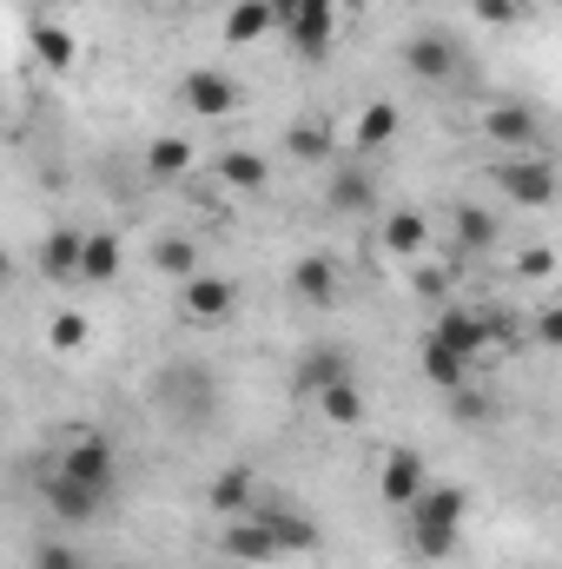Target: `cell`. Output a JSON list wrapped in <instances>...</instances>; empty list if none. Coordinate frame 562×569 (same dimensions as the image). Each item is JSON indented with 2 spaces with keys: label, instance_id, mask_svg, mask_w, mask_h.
<instances>
[{
  "label": "cell",
  "instance_id": "cell-1",
  "mask_svg": "<svg viewBox=\"0 0 562 569\" xmlns=\"http://www.w3.org/2000/svg\"><path fill=\"white\" fill-rule=\"evenodd\" d=\"M463 517H470V490H456V483H430L418 503H411V543H418L423 563H443V557H456Z\"/></svg>",
  "mask_w": 562,
  "mask_h": 569
},
{
  "label": "cell",
  "instance_id": "cell-6",
  "mask_svg": "<svg viewBox=\"0 0 562 569\" xmlns=\"http://www.w3.org/2000/svg\"><path fill=\"white\" fill-rule=\"evenodd\" d=\"M219 550L232 557V563H279V557H291L279 537V523H272V510L259 503L252 517H232V530L219 537Z\"/></svg>",
  "mask_w": 562,
  "mask_h": 569
},
{
  "label": "cell",
  "instance_id": "cell-2",
  "mask_svg": "<svg viewBox=\"0 0 562 569\" xmlns=\"http://www.w3.org/2000/svg\"><path fill=\"white\" fill-rule=\"evenodd\" d=\"M490 179H496V192H503L510 206H530V212H543V206L562 192L556 159H543V152H510V159H496Z\"/></svg>",
  "mask_w": 562,
  "mask_h": 569
},
{
  "label": "cell",
  "instance_id": "cell-36",
  "mask_svg": "<svg viewBox=\"0 0 562 569\" xmlns=\"http://www.w3.org/2000/svg\"><path fill=\"white\" fill-rule=\"evenodd\" d=\"M556 7H562V0H556Z\"/></svg>",
  "mask_w": 562,
  "mask_h": 569
},
{
  "label": "cell",
  "instance_id": "cell-4",
  "mask_svg": "<svg viewBox=\"0 0 562 569\" xmlns=\"http://www.w3.org/2000/svg\"><path fill=\"white\" fill-rule=\"evenodd\" d=\"M476 133L490 146H503V159H510V152H543V120H536V107H523V100L483 107V113H476Z\"/></svg>",
  "mask_w": 562,
  "mask_h": 569
},
{
  "label": "cell",
  "instance_id": "cell-17",
  "mask_svg": "<svg viewBox=\"0 0 562 569\" xmlns=\"http://www.w3.org/2000/svg\"><path fill=\"white\" fill-rule=\"evenodd\" d=\"M291 298H298V305H318V311L338 305V266H331L324 252H304V259L291 266Z\"/></svg>",
  "mask_w": 562,
  "mask_h": 569
},
{
  "label": "cell",
  "instance_id": "cell-8",
  "mask_svg": "<svg viewBox=\"0 0 562 569\" xmlns=\"http://www.w3.org/2000/svg\"><path fill=\"white\" fill-rule=\"evenodd\" d=\"M423 490H430L423 457H418V450H391V457H384V470H378V497H384L391 510H411Z\"/></svg>",
  "mask_w": 562,
  "mask_h": 569
},
{
  "label": "cell",
  "instance_id": "cell-12",
  "mask_svg": "<svg viewBox=\"0 0 562 569\" xmlns=\"http://www.w3.org/2000/svg\"><path fill=\"white\" fill-rule=\"evenodd\" d=\"M252 497H265V490H259V470H245V463H232V470H219V477L205 483V503H212L219 517H252V510H259Z\"/></svg>",
  "mask_w": 562,
  "mask_h": 569
},
{
  "label": "cell",
  "instance_id": "cell-25",
  "mask_svg": "<svg viewBox=\"0 0 562 569\" xmlns=\"http://www.w3.org/2000/svg\"><path fill=\"white\" fill-rule=\"evenodd\" d=\"M33 53L53 67V73H67L73 60H80V47H73V33L60 27V20H33Z\"/></svg>",
  "mask_w": 562,
  "mask_h": 569
},
{
  "label": "cell",
  "instance_id": "cell-20",
  "mask_svg": "<svg viewBox=\"0 0 562 569\" xmlns=\"http://www.w3.org/2000/svg\"><path fill=\"white\" fill-rule=\"evenodd\" d=\"M351 378V358L338 351V345H318V351H304V365H298V391L304 398H318V391H331V385H344Z\"/></svg>",
  "mask_w": 562,
  "mask_h": 569
},
{
  "label": "cell",
  "instance_id": "cell-16",
  "mask_svg": "<svg viewBox=\"0 0 562 569\" xmlns=\"http://www.w3.org/2000/svg\"><path fill=\"white\" fill-rule=\"evenodd\" d=\"M324 206H331V212H344V219H364V212L378 206V179H371V172H358V166H338V172H331V186H324Z\"/></svg>",
  "mask_w": 562,
  "mask_h": 569
},
{
  "label": "cell",
  "instance_id": "cell-24",
  "mask_svg": "<svg viewBox=\"0 0 562 569\" xmlns=\"http://www.w3.org/2000/svg\"><path fill=\"white\" fill-rule=\"evenodd\" d=\"M423 246H430L423 212H391V219H384V252H398V259H411V266H418Z\"/></svg>",
  "mask_w": 562,
  "mask_h": 569
},
{
  "label": "cell",
  "instance_id": "cell-30",
  "mask_svg": "<svg viewBox=\"0 0 562 569\" xmlns=\"http://www.w3.org/2000/svg\"><path fill=\"white\" fill-rule=\"evenodd\" d=\"M47 338H53V351H80L87 345V318L80 311H53L47 318Z\"/></svg>",
  "mask_w": 562,
  "mask_h": 569
},
{
  "label": "cell",
  "instance_id": "cell-23",
  "mask_svg": "<svg viewBox=\"0 0 562 569\" xmlns=\"http://www.w3.org/2000/svg\"><path fill=\"white\" fill-rule=\"evenodd\" d=\"M284 152H291L298 166H324V159H331V120H311V113L291 120V127H284Z\"/></svg>",
  "mask_w": 562,
  "mask_h": 569
},
{
  "label": "cell",
  "instance_id": "cell-5",
  "mask_svg": "<svg viewBox=\"0 0 562 569\" xmlns=\"http://www.w3.org/2000/svg\"><path fill=\"white\" fill-rule=\"evenodd\" d=\"M60 477H73V483L113 497V483H120V450H113V437H73V443L60 450Z\"/></svg>",
  "mask_w": 562,
  "mask_h": 569
},
{
  "label": "cell",
  "instance_id": "cell-28",
  "mask_svg": "<svg viewBox=\"0 0 562 569\" xmlns=\"http://www.w3.org/2000/svg\"><path fill=\"white\" fill-rule=\"evenodd\" d=\"M391 140H398V107H391V100H371V107L358 113V146L378 152V146H391Z\"/></svg>",
  "mask_w": 562,
  "mask_h": 569
},
{
  "label": "cell",
  "instance_id": "cell-32",
  "mask_svg": "<svg viewBox=\"0 0 562 569\" xmlns=\"http://www.w3.org/2000/svg\"><path fill=\"white\" fill-rule=\"evenodd\" d=\"M411 291H418V298H443V291H450V272H443V266H411Z\"/></svg>",
  "mask_w": 562,
  "mask_h": 569
},
{
  "label": "cell",
  "instance_id": "cell-29",
  "mask_svg": "<svg viewBox=\"0 0 562 569\" xmlns=\"http://www.w3.org/2000/svg\"><path fill=\"white\" fill-rule=\"evenodd\" d=\"M456 246H463V252H490V246H496V212L463 206V212H456Z\"/></svg>",
  "mask_w": 562,
  "mask_h": 569
},
{
  "label": "cell",
  "instance_id": "cell-27",
  "mask_svg": "<svg viewBox=\"0 0 562 569\" xmlns=\"http://www.w3.org/2000/svg\"><path fill=\"white\" fill-rule=\"evenodd\" d=\"M152 272L172 279V284L199 279V252H192V239H159V246H152Z\"/></svg>",
  "mask_w": 562,
  "mask_h": 569
},
{
  "label": "cell",
  "instance_id": "cell-7",
  "mask_svg": "<svg viewBox=\"0 0 562 569\" xmlns=\"http://www.w3.org/2000/svg\"><path fill=\"white\" fill-rule=\"evenodd\" d=\"M179 107H185L192 120H232V113H239V80H232V73H212V67H192V73L179 80Z\"/></svg>",
  "mask_w": 562,
  "mask_h": 569
},
{
  "label": "cell",
  "instance_id": "cell-26",
  "mask_svg": "<svg viewBox=\"0 0 562 569\" xmlns=\"http://www.w3.org/2000/svg\"><path fill=\"white\" fill-rule=\"evenodd\" d=\"M145 166H152V179H185L192 166H199V152H192V140H152L145 146Z\"/></svg>",
  "mask_w": 562,
  "mask_h": 569
},
{
  "label": "cell",
  "instance_id": "cell-33",
  "mask_svg": "<svg viewBox=\"0 0 562 569\" xmlns=\"http://www.w3.org/2000/svg\"><path fill=\"white\" fill-rule=\"evenodd\" d=\"M516 272H523V279H550V272H556V252H550V246H530V252L516 259Z\"/></svg>",
  "mask_w": 562,
  "mask_h": 569
},
{
  "label": "cell",
  "instance_id": "cell-34",
  "mask_svg": "<svg viewBox=\"0 0 562 569\" xmlns=\"http://www.w3.org/2000/svg\"><path fill=\"white\" fill-rule=\"evenodd\" d=\"M33 569H80V557H73V550H60V543H47V550L33 557Z\"/></svg>",
  "mask_w": 562,
  "mask_h": 569
},
{
  "label": "cell",
  "instance_id": "cell-21",
  "mask_svg": "<svg viewBox=\"0 0 562 569\" xmlns=\"http://www.w3.org/2000/svg\"><path fill=\"white\" fill-rule=\"evenodd\" d=\"M272 27H279V0H232V13H225V40L232 47H252Z\"/></svg>",
  "mask_w": 562,
  "mask_h": 569
},
{
  "label": "cell",
  "instance_id": "cell-3",
  "mask_svg": "<svg viewBox=\"0 0 562 569\" xmlns=\"http://www.w3.org/2000/svg\"><path fill=\"white\" fill-rule=\"evenodd\" d=\"M279 27L304 60H324L338 40V0H279Z\"/></svg>",
  "mask_w": 562,
  "mask_h": 569
},
{
  "label": "cell",
  "instance_id": "cell-22",
  "mask_svg": "<svg viewBox=\"0 0 562 569\" xmlns=\"http://www.w3.org/2000/svg\"><path fill=\"white\" fill-rule=\"evenodd\" d=\"M127 266L120 252V232H87V259H80V284H113Z\"/></svg>",
  "mask_w": 562,
  "mask_h": 569
},
{
  "label": "cell",
  "instance_id": "cell-19",
  "mask_svg": "<svg viewBox=\"0 0 562 569\" xmlns=\"http://www.w3.org/2000/svg\"><path fill=\"white\" fill-rule=\"evenodd\" d=\"M311 405H318V418H324V425H338V430H358L364 418H371V398L358 391V378H344V385H331V391H318Z\"/></svg>",
  "mask_w": 562,
  "mask_h": 569
},
{
  "label": "cell",
  "instance_id": "cell-13",
  "mask_svg": "<svg viewBox=\"0 0 562 569\" xmlns=\"http://www.w3.org/2000/svg\"><path fill=\"white\" fill-rule=\"evenodd\" d=\"M212 179H225L232 192L259 199V192L272 186V166H265V152H252V146H232V152H219V159H212Z\"/></svg>",
  "mask_w": 562,
  "mask_h": 569
},
{
  "label": "cell",
  "instance_id": "cell-18",
  "mask_svg": "<svg viewBox=\"0 0 562 569\" xmlns=\"http://www.w3.org/2000/svg\"><path fill=\"white\" fill-rule=\"evenodd\" d=\"M490 331H496V325H490V318H476V311H443V318L430 325V338H443V345H450V351H463L470 365H476V351L490 345Z\"/></svg>",
  "mask_w": 562,
  "mask_h": 569
},
{
  "label": "cell",
  "instance_id": "cell-15",
  "mask_svg": "<svg viewBox=\"0 0 562 569\" xmlns=\"http://www.w3.org/2000/svg\"><path fill=\"white\" fill-rule=\"evenodd\" d=\"M418 371H423V385H430V391H463V385H470V358H463V351H450V345H443V338H430V331H423Z\"/></svg>",
  "mask_w": 562,
  "mask_h": 569
},
{
  "label": "cell",
  "instance_id": "cell-11",
  "mask_svg": "<svg viewBox=\"0 0 562 569\" xmlns=\"http://www.w3.org/2000/svg\"><path fill=\"white\" fill-rule=\"evenodd\" d=\"M179 305H185V318H199V325H219V318H232V305H239V284L219 279V272H199V279L179 284Z\"/></svg>",
  "mask_w": 562,
  "mask_h": 569
},
{
  "label": "cell",
  "instance_id": "cell-10",
  "mask_svg": "<svg viewBox=\"0 0 562 569\" xmlns=\"http://www.w3.org/2000/svg\"><path fill=\"white\" fill-rule=\"evenodd\" d=\"M80 259H87V232L80 226H53L40 239V279L47 284H80Z\"/></svg>",
  "mask_w": 562,
  "mask_h": 569
},
{
  "label": "cell",
  "instance_id": "cell-9",
  "mask_svg": "<svg viewBox=\"0 0 562 569\" xmlns=\"http://www.w3.org/2000/svg\"><path fill=\"white\" fill-rule=\"evenodd\" d=\"M404 67H411L418 80H430V87H443V80H456L463 53H456L450 33H411V40H404Z\"/></svg>",
  "mask_w": 562,
  "mask_h": 569
},
{
  "label": "cell",
  "instance_id": "cell-35",
  "mask_svg": "<svg viewBox=\"0 0 562 569\" xmlns=\"http://www.w3.org/2000/svg\"><path fill=\"white\" fill-rule=\"evenodd\" d=\"M536 338H543L550 351H562V305H556V311H543V318H536Z\"/></svg>",
  "mask_w": 562,
  "mask_h": 569
},
{
  "label": "cell",
  "instance_id": "cell-31",
  "mask_svg": "<svg viewBox=\"0 0 562 569\" xmlns=\"http://www.w3.org/2000/svg\"><path fill=\"white\" fill-rule=\"evenodd\" d=\"M470 13H476L483 27H516V20H523L516 0H470Z\"/></svg>",
  "mask_w": 562,
  "mask_h": 569
},
{
  "label": "cell",
  "instance_id": "cell-14",
  "mask_svg": "<svg viewBox=\"0 0 562 569\" xmlns=\"http://www.w3.org/2000/svg\"><path fill=\"white\" fill-rule=\"evenodd\" d=\"M113 497H100V490H87V483H73V477H47V510L60 517V523H93L100 510H107Z\"/></svg>",
  "mask_w": 562,
  "mask_h": 569
}]
</instances>
